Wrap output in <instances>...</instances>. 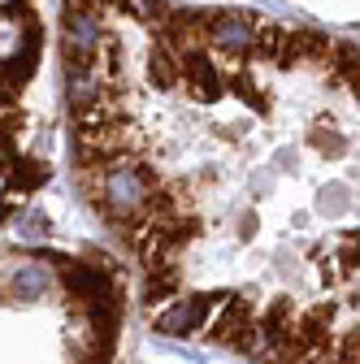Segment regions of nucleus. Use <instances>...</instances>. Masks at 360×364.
Here are the masks:
<instances>
[{"mask_svg": "<svg viewBox=\"0 0 360 364\" xmlns=\"http://www.w3.org/2000/svg\"><path fill=\"white\" fill-rule=\"evenodd\" d=\"M43 26L35 0H5V196L26 204L48 182V130L26 109L39 91Z\"/></svg>", "mask_w": 360, "mask_h": 364, "instance_id": "nucleus-3", "label": "nucleus"}, {"mask_svg": "<svg viewBox=\"0 0 360 364\" xmlns=\"http://www.w3.org/2000/svg\"><path fill=\"white\" fill-rule=\"evenodd\" d=\"M122 291L100 256L5 252V364H113Z\"/></svg>", "mask_w": 360, "mask_h": 364, "instance_id": "nucleus-2", "label": "nucleus"}, {"mask_svg": "<svg viewBox=\"0 0 360 364\" xmlns=\"http://www.w3.org/2000/svg\"><path fill=\"white\" fill-rule=\"evenodd\" d=\"M70 173L144 321L243 364H360V43L235 5L65 0Z\"/></svg>", "mask_w": 360, "mask_h": 364, "instance_id": "nucleus-1", "label": "nucleus"}]
</instances>
